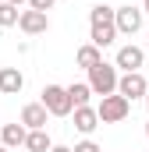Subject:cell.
Segmentation results:
<instances>
[{
  "instance_id": "44dd1931",
  "label": "cell",
  "mask_w": 149,
  "mask_h": 152,
  "mask_svg": "<svg viewBox=\"0 0 149 152\" xmlns=\"http://www.w3.org/2000/svg\"><path fill=\"white\" fill-rule=\"evenodd\" d=\"M142 11H146V14H149V0H142Z\"/></svg>"
},
{
  "instance_id": "e0dca14e",
  "label": "cell",
  "mask_w": 149,
  "mask_h": 152,
  "mask_svg": "<svg viewBox=\"0 0 149 152\" xmlns=\"http://www.w3.org/2000/svg\"><path fill=\"white\" fill-rule=\"evenodd\" d=\"M74 152H103V149H100V145H96L92 138H82V142L74 145Z\"/></svg>"
},
{
  "instance_id": "4fadbf2b",
  "label": "cell",
  "mask_w": 149,
  "mask_h": 152,
  "mask_svg": "<svg viewBox=\"0 0 149 152\" xmlns=\"http://www.w3.org/2000/svg\"><path fill=\"white\" fill-rule=\"evenodd\" d=\"M74 60H78V67H85V71H92L96 64H103V50H100V46H92V42H85V46H78V53H74Z\"/></svg>"
},
{
  "instance_id": "603a6c76",
  "label": "cell",
  "mask_w": 149,
  "mask_h": 152,
  "mask_svg": "<svg viewBox=\"0 0 149 152\" xmlns=\"http://www.w3.org/2000/svg\"><path fill=\"white\" fill-rule=\"evenodd\" d=\"M146 110H149V92H146Z\"/></svg>"
},
{
  "instance_id": "7a4b0ae2",
  "label": "cell",
  "mask_w": 149,
  "mask_h": 152,
  "mask_svg": "<svg viewBox=\"0 0 149 152\" xmlns=\"http://www.w3.org/2000/svg\"><path fill=\"white\" fill-rule=\"evenodd\" d=\"M39 96H43L39 103L50 110V117H71L74 113V103H71V96H68V85H46Z\"/></svg>"
},
{
  "instance_id": "ba28073f",
  "label": "cell",
  "mask_w": 149,
  "mask_h": 152,
  "mask_svg": "<svg viewBox=\"0 0 149 152\" xmlns=\"http://www.w3.org/2000/svg\"><path fill=\"white\" fill-rule=\"evenodd\" d=\"M18 28L25 32V36H43L46 28H50V14H43V11H21V18H18Z\"/></svg>"
},
{
  "instance_id": "3957f363",
  "label": "cell",
  "mask_w": 149,
  "mask_h": 152,
  "mask_svg": "<svg viewBox=\"0 0 149 152\" xmlns=\"http://www.w3.org/2000/svg\"><path fill=\"white\" fill-rule=\"evenodd\" d=\"M117 81H121V75H117V64H96L92 71H89V85H92V92L103 99V96H114L117 92Z\"/></svg>"
},
{
  "instance_id": "d6986e66",
  "label": "cell",
  "mask_w": 149,
  "mask_h": 152,
  "mask_svg": "<svg viewBox=\"0 0 149 152\" xmlns=\"http://www.w3.org/2000/svg\"><path fill=\"white\" fill-rule=\"evenodd\" d=\"M50 152H74V149H68V145H53Z\"/></svg>"
},
{
  "instance_id": "7c38bea8",
  "label": "cell",
  "mask_w": 149,
  "mask_h": 152,
  "mask_svg": "<svg viewBox=\"0 0 149 152\" xmlns=\"http://www.w3.org/2000/svg\"><path fill=\"white\" fill-rule=\"evenodd\" d=\"M25 138H29V127L18 120V124H4V131H0V145H7V149H18V145H25Z\"/></svg>"
},
{
  "instance_id": "2e32d148",
  "label": "cell",
  "mask_w": 149,
  "mask_h": 152,
  "mask_svg": "<svg viewBox=\"0 0 149 152\" xmlns=\"http://www.w3.org/2000/svg\"><path fill=\"white\" fill-rule=\"evenodd\" d=\"M18 18H21V11H18L14 4L0 0V28H11V25H18Z\"/></svg>"
},
{
  "instance_id": "8fae6325",
  "label": "cell",
  "mask_w": 149,
  "mask_h": 152,
  "mask_svg": "<svg viewBox=\"0 0 149 152\" xmlns=\"http://www.w3.org/2000/svg\"><path fill=\"white\" fill-rule=\"evenodd\" d=\"M25 88V75L18 67H0V92L4 96H18Z\"/></svg>"
},
{
  "instance_id": "7402d4cb",
  "label": "cell",
  "mask_w": 149,
  "mask_h": 152,
  "mask_svg": "<svg viewBox=\"0 0 149 152\" xmlns=\"http://www.w3.org/2000/svg\"><path fill=\"white\" fill-rule=\"evenodd\" d=\"M0 152H11V149H7V145H0Z\"/></svg>"
},
{
  "instance_id": "52a82bcc",
  "label": "cell",
  "mask_w": 149,
  "mask_h": 152,
  "mask_svg": "<svg viewBox=\"0 0 149 152\" xmlns=\"http://www.w3.org/2000/svg\"><path fill=\"white\" fill-rule=\"evenodd\" d=\"M114 64H117V67H121L124 75H128V71H139V67L146 64V50H142V46H131V42H128V46H121V50H117Z\"/></svg>"
},
{
  "instance_id": "cb8c5ba5",
  "label": "cell",
  "mask_w": 149,
  "mask_h": 152,
  "mask_svg": "<svg viewBox=\"0 0 149 152\" xmlns=\"http://www.w3.org/2000/svg\"><path fill=\"white\" fill-rule=\"evenodd\" d=\"M146 138H149V124H146Z\"/></svg>"
},
{
  "instance_id": "30bf717a",
  "label": "cell",
  "mask_w": 149,
  "mask_h": 152,
  "mask_svg": "<svg viewBox=\"0 0 149 152\" xmlns=\"http://www.w3.org/2000/svg\"><path fill=\"white\" fill-rule=\"evenodd\" d=\"M46 117H50V110H46L43 103H29V106H21V124H25L29 131H43V127H46Z\"/></svg>"
},
{
  "instance_id": "8992f818",
  "label": "cell",
  "mask_w": 149,
  "mask_h": 152,
  "mask_svg": "<svg viewBox=\"0 0 149 152\" xmlns=\"http://www.w3.org/2000/svg\"><path fill=\"white\" fill-rule=\"evenodd\" d=\"M117 92H121L124 99H146L149 81H146L142 71H128V75H121V81H117Z\"/></svg>"
},
{
  "instance_id": "5b68a950",
  "label": "cell",
  "mask_w": 149,
  "mask_h": 152,
  "mask_svg": "<svg viewBox=\"0 0 149 152\" xmlns=\"http://www.w3.org/2000/svg\"><path fill=\"white\" fill-rule=\"evenodd\" d=\"M117 32L121 36H135V32H142V21H146V11L142 7H131V4H124V7H117Z\"/></svg>"
},
{
  "instance_id": "6da1fadb",
  "label": "cell",
  "mask_w": 149,
  "mask_h": 152,
  "mask_svg": "<svg viewBox=\"0 0 149 152\" xmlns=\"http://www.w3.org/2000/svg\"><path fill=\"white\" fill-rule=\"evenodd\" d=\"M117 7H110V4H96L92 11H89V42L92 46H100V50H107V46H114L117 42Z\"/></svg>"
},
{
  "instance_id": "9a60e30c",
  "label": "cell",
  "mask_w": 149,
  "mask_h": 152,
  "mask_svg": "<svg viewBox=\"0 0 149 152\" xmlns=\"http://www.w3.org/2000/svg\"><path fill=\"white\" fill-rule=\"evenodd\" d=\"M25 149H29V152H50V149H53V142H50L46 127H43V131H29V138H25Z\"/></svg>"
},
{
  "instance_id": "9c48e42d",
  "label": "cell",
  "mask_w": 149,
  "mask_h": 152,
  "mask_svg": "<svg viewBox=\"0 0 149 152\" xmlns=\"http://www.w3.org/2000/svg\"><path fill=\"white\" fill-rule=\"evenodd\" d=\"M71 117H74V131H82L85 138H89V134H92V131L103 124L96 106H74V113H71Z\"/></svg>"
},
{
  "instance_id": "d4e9b609",
  "label": "cell",
  "mask_w": 149,
  "mask_h": 152,
  "mask_svg": "<svg viewBox=\"0 0 149 152\" xmlns=\"http://www.w3.org/2000/svg\"><path fill=\"white\" fill-rule=\"evenodd\" d=\"M146 50H149V39H146Z\"/></svg>"
},
{
  "instance_id": "5bb4252c",
  "label": "cell",
  "mask_w": 149,
  "mask_h": 152,
  "mask_svg": "<svg viewBox=\"0 0 149 152\" xmlns=\"http://www.w3.org/2000/svg\"><path fill=\"white\" fill-rule=\"evenodd\" d=\"M68 96H71L74 106H89V96H96V92H92L89 81H71V85H68Z\"/></svg>"
},
{
  "instance_id": "ac0fdd59",
  "label": "cell",
  "mask_w": 149,
  "mask_h": 152,
  "mask_svg": "<svg viewBox=\"0 0 149 152\" xmlns=\"http://www.w3.org/2000/svg\"><path fill=\"white\" fill-rule=\"evenodd\" d=\"M53 4H57V0H29V7H32V11H43V14L53 11Z\"/></svg>"
},
{
  "instance_id": "277c9868",
  "label": "cell",
  "mask_w": 149,
  "mask_h": 152,
  "mask_svg": "<svg viewBox=\"0 0 149 152\" xmlns=\"http://www.w3.org/2000/svg\"><path fill=\"white\" fill-rule=\"evenodd\" d=\"M96 110H100V120H103V124H121L124 117L131 113V99H124L121 92H114V96H103V99H100Z\"/></svg>"
},
{
  "instance_id": "ffe728a7",
  "label": "cell",
  "mask_w": 149,
  "mask_h": 152,
  "mask_svg": "<svg viewBox=\"0 0 149 152\" xmlns=\"http://www.w3.org/2000/svg\"><path fill=\"white\" fill-rule=\"evenodd\" d=\"M7 4H14V7H21V4H29V0H7Z\"/></svg>"
},
{
  "instance_id": "484cf974",
  "label": "cell",
  "mask_w": 149,
  "mask_h": 152,
  "mask_svg": "<svg viewBox=\"0 0 149 152\" xmlns=\"http://www.w3.org/2000/svg\"><path fill=\"white\" fill-rule=\"evenodd\" d=\"M0 131H4V127H0Z\"/></svg>"
}]
</instances>
